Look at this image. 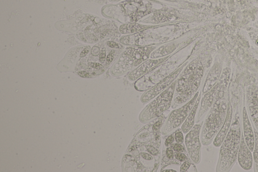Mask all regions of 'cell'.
Segmentation results:
<instances>
[{"label": "cell", "mask_w": 258, "mask_h": 172, "mask_svg": "<svg viewBox=\"0 0 258 172\" xmlns=\"http://www.w3.org/2000/svg\"><path fill=\"white\" fill-rule=\"evenodd\" d=\"M161 172H178V171L175 170V169H166L165 168V169H164Z\"/></svg>", "instance_id": "cell-32"}, {"label": "cell", "mask_w": 258, "mask_h": 172, "mask_svg": "<svg viewBox=\"0 0 258 172\" xmlns=\"http://www.w3.org/2000/svg\"><path fill=\"white\" fill-rule=\"evenodd\" d=\"M147 27L139 24L137 23H133L124 24L119 27V31L123 34H131L141 31L143 29H145Z\"/></svg>", "instance_id": "cell-18"}, {"label": "cell", "mask_w": 258, "mask_h": 172, "mask_svg": "<svg viewBox=\"0 0 258 172\" xmlns=\"http://www.w3.org/2000/svg\"><path fill=\"white\" fill-rule=\"evenodd\" d=\"M237 161H238L240 167L244 170L250 171L253 168V156L252 151L247 146L243 131Z\"/></svg>", "instance_id": "cell-14"}, {"label": "cell", "mask_w": 258, "mask_h": 172, "mask_svg": "<svg viewBox=\"0 0 258 172\" xmlns=\"http://www.w3.org/2000/svg\"><path fill=\"white\" fill-rule=\"evenodd\" d=\"M203 121L196 123L194 126L186 134L185 138V144L188 156L192 162L198 165L201 162L202 143L200 134Z\"/></svg>", "instance_id": "cell-7"}, {"label": "cell", "mask_w": 258, "mask_h": 172, "mask_svg": "<svg viewBox=\"0 0 258 172\" xmlns=\"http://www.w3.org/2000/svg\"><path fill=\"white\" fill-rule=\"evenodd\" d=\"M185 74L176 81L175 95L172 102V109L178 108L189 102L197 92L202 78L204 69L202 65L187 68Z\"/></svg>", "instance_id": "cell-3"}, {"label": "cell", "mask_w": 258, "mask_h": 172, "mask_svg": "<svg viewBox=\"0 0 258 172\" xmlns=\"http://www.w3.org/2000/svg\"><path fill=\"white\" fill-rule=\"evenodd\" d=\"M154 120L155 119L152 121V122H150L146 124L145 126L142 128L137 133V134L134 137L129 146L148 144L147 142H150V144H152L151 141H152L153 145L154 146L155 136L152 130V126L153 124Z\"/></svg>", "instance_id": "cell-15"}, {"label": "cell", "mask_w": 258, "mask_h": 172, "mask_svg": "<svg viewBox=\"0 0 258 172\" xmlns=\"http://www.w3.org/2000/svg\"><path fill=\"white\" fill-rule=\"evenodd\" d=\"M199 94V92H197L189 102L170 112L162 127L161 135L166 136L170 134L181 127L193 108Z\"/></svg>", "instance_id": "cell-6"}, {"label": "cell", "mask_w": 258, "mask_h": 172, "mask_svg": "<svg viewBox=\"0 0 258 172\" xmlns=\"http://www.w3.org/2000/svg\"><path fill=\"white\" fill-rule=\"evenodd\" d=\"M168 57L148 59L146 60L130 72L128 75V78L132 82L138 80L139 79L156 67L157 66L166 61Z\"/></svg>", "instance_id": "cell-9"}, {"label": "cell", "mask_w": 258, "mask_h": 172, "mask_svg": "<svg viewBox=\"0 0 258 172\" xmlns=\"http://www.w3.org/2000/svg\"><path fill=\"white\" fill-rule=\"evenodd\" d=\"M145 146V145H144ZM136 148L138 151L136 154L134 151H126L124 156L122 168V171L125 172H157L161 162V156H154L144 149V145L129 146L128 148Z\"/></svg>", "instance_id": "cell-4"}, {"label": "cell", "mask_w": 258, "mask_h": 172, "mask_svg": "<svg viewBox=\"0 0 258 172\" xmlns=\"http://www.w3.org/2000/svg\"><path fill=\"white\" fill-rule=\"evenodd\" d=\"M254 130L255 133V146L253 151L254 171L258 172V132L254 127Z\"/></svg>", "instance_id": "cell-19"}, {"label": "cell", "mask_w": 258, "mask_h": 172, "mask_svg": "<svg viewBox=\"0 0 258 172\" xmlns=\"http://www.w3.org/2000/svg\"><path fill=\"white\" fill-rule=\"evenodd\" d=\"M221 73V68L218 64H215L211 68V70L206 78L204 85L202 89L203 94L211 90L217 84Z\"/></svg>", "instance_id": "cell-17"}, {"label": "cell", "mask_w": 258, "mask_h": 172, "mask_svg": "<svg viewBox=\"0 0 258 172\" xmlns=\"http://www.w3.org/2000/svg\"><path fill=\"white\" fill-rule=\"evenodd\" d=\"M195 165H196L193 163L191 159L185 161L184 162H182L180 166L179 171L180 172H189V170H191L192 172H198Z\"/></svg>", "instance_id": "cell-20"}, {"label": "cell", "mask_w": 258, "mask_h": 172, "mask_svg": "<svg viewBox=\"0 0 258 172\" xmlns=\"http://www.w3.org/2000/svg\"><path fill=\"white\" fill-rule=\"evenodd\" d=\"M219 86V83L216 84L211 90L204 94L202 98H201L199 105V110L197 113V116L196 118V123H199L203 121L206 114L212 107Z\"/></svg>", "instance_id": "cell-12"}, {"label": "cell", "mask_w": 258, "mask_h": 172, "mask_svg": "<svg viewBox=\"0 0 258 172\" xmlns=\"http://www.w3.org/2000/svg\"><path fill=\"white\" fill-rule=\"evenodd\" d=\"M111 2H118L119 1H120V0H110Z\"/></svg>", "instance_id": "cell-33"}, {"label": "cell", "mask_w": 258, "mask_h": 172, "mask_svg": "<svg viewBox=\"0 0 258 172\" xmlns=\"http://www.w3.org/2000/svg\"><path fill=\"white\" fill-rule=\"evenodd\" d=\"M176 81L175 80L167 89L148 103L139 114L138 119L140 123L146 124L158 118L171 108Z\"/></svg>", "instance_id": "cell-5"}, {"label": "cell", "mask_w": 258, "mask_h": 172, "mask_svg": "<svg viewBox=\"0 0 258 172\" xmlns=\"http://www.w3.org/2000/svg\"><path fill=\"white\" fill-rule=\"evenodd\" d=\"M170 1H171V0H170Z\"/></svg>", "instance_id": "cell-34"}, {"label": "cell", "mask_w": 258, "mask_h": 172, "mask_svg": "<svg viewBox=\"0 0 258 172\" xmlns=\"http://www.w3.org/2000/svg\"><path fill=\"white\" fill-rule=\"evenodd\" d=\"M184 133L181 128H178L175 131V140L176 142L183 144L185 142V138L184 136Z\"/></svg>", "instance_id": "cell-21"}, {"label": "cell", "mask_w": 258, "mask_h": 172, "mask_svg": "<svg viewBox=\"0 0 258 172\" xmlns=\"http://www.w3.org/2000/svg\"><path fill=\"white\" fill-rule=\"evenodd\" d=\"M186 65V63L184 64L172 74L165 77V78L158 83L152 89L145 92L141 97V102L143 104L149 103L159 94H161L176 80Z\"/></svg>", "instance_id": "cell-8"}, {"label": "cell", "mask_w": 258, "mask_h": 172, "mask_svg": "<svg viewBox=\"0 0 258 172\" xmlns=\"http://www.w3.org/2000/svg\"><path fill=\"white\" fill-rule=\"evenodd\" d=\"M89 51H90V47L87 46L81 52L80 56V57L83 58L85 57V56H86L88 54V52H89Z\"/></svg>", "instance_id": "cell-30"}, {"label": "cell", "mask_w": 258, "mask_h": 172, "mask_svg": "<svg viewBox=\"0 0 258 172\" xmlns=\"http://www.w3.org/2000/svg\"><path fill=\"white\" fill-rule=\"evenodd\" d=\"M106 52L105 48H102L101 49V52H100V57H99L100 61L102 64L104 63L105 62V61L106 60Z\"/></svg>", "instance_id": "cell-26"}, {"label": "cell", "mask_w": 258, "mask_h": 172, "mask_svg": "<svg viewBox=\"0 0 258 172\" xmlns=\"http://www.w3.org/2000/svg\"><path fill=\"white\" fill-rule=\"evenodd\" d=\"M89 65L94 69L97 70H101L103 68V66L98 63H89Z\"/></svg>", "instance_id": "cell-28"}, {"label": "cell", "mask_w": 258, "mask_h": 172, "mask_svg": "<svg viewBox=\"0 0 258 172\" xmlns=\"http://www.w3.org/2000/svg\"><path fill=\"white\" fill-rule=\"evenodd\" d=\"M100 52L101 51L100 47L97 46H94L91 50V54L94 57H96L100 54Z\"/></svg>", "instance_id": "cell-27"}, {"label": "cell", "mask_w": 258, "mask_h": 172, "mask_svg": "<svg viewBox=\"0 0 258 172\" xmlns=\"http://www.w3.org/2000/svg\"><path fill=\"white\" fill-rule=\"evenodd\" d=\"M228 97L223 89L217 91L214 103L209 110L201 129L200 138L204 146H208L214 140L222 127L227 115Z\"/></svg>", "instance_id": "cell-2"}, {"label": "cell", "mask_w": 258, "mask_h": 172, "mask_svg": "<svg viewBox=\"0 0 258 172\" xmlns=\"http://www.w3.org/2000/svg\"><path fill=\"white\" fill-rule=\"evenodd\" d=\"M183 144L177 142L173 143L170 146L175 152H181V153H186L188 154L186 146L183 145Z\"/></svg>", "instance_id": "cell-23"}, {"label": "cell", "mask_w": 258, "mask_h": 172, "mask_svg": "<svg viewBox=\"0 0 258 172\" xmlns=\"http://www.w3.org/2000/svg\"><path fill=\"white\" fill-rule=\"evenodd\" d=\"M201 92H200L199 95L198 96V98L195 102L193 108L192 109L191 111L189 114L187 118L184 122L181 127V129L183 131V133L185 134H186L189 132L191 130L194 126L196 124V114H197L198 109L199 107L201 99Z\"/></svg>", "instance_id": "cell-16"}, {"label": "cell", "mask_w": 258, "mask_h": 172, "mask_svg": "<svg viewBox=\"0 0 258 172\" xmlns=\"http://www.w3.org/2000/svg\"><path fill=\"white\" fill-rule=\"evenodd\" d=\"M106 44H107V45L109 47L112 48V49H118V48H119V44L117 43H116V42H114V41H108L107 43H106Z\"/></svg>", "instance_id": "cell-29"}, {"label": "cell", "mask_w": 258, "mask_h": 172, "mask_svg": "<svg viewBox=\"0 0 258 172\" xmlns=\"http://www.w3.org/2000/svg\"><path fill=\"white\" fill-rule=\"evenodd\" d=\"M234 118V109L232 103L230 102V97H228V107L227 115L222 127L219 130L217 135L213 141V144L216 148H220L224 140L229 133L230 127L231 126L232 120Z\"/></svg>", "instance_id": "cell-13"}, {"label": "cell", "mask_w": 258, "mask_h": 172, "mask_svg": "<svg viewBox=\"0 0 258 172\" xmlns=\"http://www.w3.org/2000/svg\"><path fill=\"white\" fill-rule=\"evenodd\" d=\"M240 113L238 107L234 116L229 133L220 147L216 172H230L237 162L242 138Z\"/></svg>", "instance_id": "cell-1"}, {"label": "cell", "mask_w": 258, "mask_h": 172, "mask_svg": "<svg viewBox=\"0 0 258 172\" xmlns=\"http://www.w3.org/2000/svg\"><path fill=\"white\" fill-rule=\"evenodd\" d=\"M175 132H173L170 135L168 136V137L167 138V139L165 140V142H164V146H165V147L171 146L172 144L175 142Z\"/></svg>", "instance_id": "cell-24"}, {"label": "cell", "mask_w": 258, "mask_h": 172, "mask_svg": "<svg viewBox=\"0 0 258 172\" xmlns=\"http://www.w3.org/2000/svg\"><path fill=\"white\" fill-rule=\"evenodd\" d=\"M115 52L114 51H111L110 52L108 56L106 57V60H105V65L106 66L110 65L113 62L114 58Z\"/></svg>", "instance_id": "cell-25"}, {"label": "cell", "mask_w": 258, "mask_h": 172, "mask_svg": "<svg viewBox=\"0 0 258 172\" xmlns=\"http://www.w3.org/2000/svg\"><path fill=\"white\" fill-rule=\"evenodd\" d=\"M242 109V131L247 146L251 151H253L255 146V133L253 126L247 111L245 102H243Z\"/></svg>", "instance_id": "cell-10"}, {"label": "cell", "mask_w": 258, "mask_h": 172, "mask_svg": "<svg viewBox=\"0 0 258 172\" xmlns=\"http://www.w3.org/2000/svg\"><path fill=\"white\" fill-rule=\"evenodd\" d=\"M78 75L81 76V77H85V78H87V77H89L90 76V74L89 73H87V72H86V71H80V72H79L78 73Z\"/></svg>", "instance_id": "cell-31"}, {"label": "cell", "mask_w": 258, "mask_h": 172, "mask_svg": "<svg viewBox=\"0 0 258 172\" xmlns=\"http://www.w3.org/2000/svg\"><path fill=\"white\" fill-rule=\"evenodd\" d=\"M175 159L181 163L191 159H189V156L187 154L181 153V152H175Z\"/></svg>", "instance_id": "cell-22"}, {"label": "cell", "mask_w": 258, "mask_h": 172, "mask_svg": "<svg viewBox=\"0 0 258 172\" xmlns=\"http://www.w3.org/2000/svg\"><path fill=\"white\" fill-rule=\"evenodd\" d=\"M245 106L251 121L258 132V90L251 89L247 92Z\"/></svg>", "instance_id": "cell-11"}]
</instances>
